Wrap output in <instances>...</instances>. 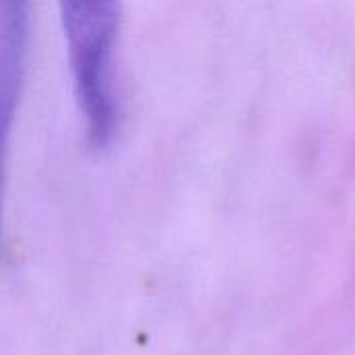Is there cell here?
Segmentation results:
<instances>
[{
    "label": "cell",
    "instance_id": "cell-1",
    "mask_svg": "<svg viewBox=\"0 0 355 355\" xmlns=\"http://www.w3.org/2000/svg\"><path fill=\"white\" fill-rule=\"evenodd\" d=\"M58 10L87 141L94 148H106L119 121L112 71L121 31V0H58Z\"/></svg>",
    "mask_w": 355,
    "mask_h": 355
}]
</instances>
